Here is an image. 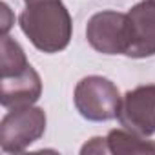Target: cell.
Instances as JSON below:
<instances>
[{
  "label": "cell",
  "mask_w": 155,
  "mask_h": 155,
  "mask_svg": "<svg viewBox=\"0 0 155 155\" xmlns=\"http://www.w3.org/2000/svg\"><path fill=\"white\" fill-rule=\"evenodd\" d=\"M22 33L44 53H58L69 46L73 22L62 0L29 4L18 17Z\"/></svg>",
  "instance_id": "obj_1"
},
{
  "label": "cell",
  "mask_w": 155,
  "mask_h": 155,
  "mask_svg": "<svg viewBox=\"0 0 155 155\" xmlns=\"http://www.w3.org/2000/svg\"><path fill=\"white\" fill-rule=\"evenodd\" d=\"M75 108L84 119L93 122L111 120L120 110V91L106 77L90 75L77 82L73 93Z\"/></svg>",
  "instance_id": "obj_2"
},
{
  "label": "cell",
  "mask_w": 155,
  "mask_h": 155,
  "mask_svg": "<svg viewBox=\"0 0 155 155\" xmlns=\"http://www.w3.org/2000/svg\"><path fill=\"white\" fill-rule=\"evenodd\" d=\"M46 131V113L37 106L9 110L0 122V148L6 153H18L38 140Z\"/></svg>",
  "instance_id": "obj_3"
},
{
  "label": "cell",
  "mask_w": 155,
  "mask_h": 155,
  "mask_svg": "<svg viewBox=\"0 0 155 155\" xmlns=\"http://www.w3.org/2000/svg\"><path fill=\"white\" fill-rule=\"evenodd\" d=\"M86 38L90 46L104 55H126L130 48V22L128 13L101 11L95 13L86 26Z\"/></svg>",
  "instance_id": "obj_4"
},
{
  "label": "cell",
  "mask_w": 155,
  "mask_h": 155,
  "mask_svg": "<svg viewBox=\"0 0 155 155\" xmlns=\"http://www.w3.org/2000/svg\"><path fill=\"white\" fill-rule=\"evenodd\" d=\"M122 128L150 137L155 133V84L126 91L117 115Z\"/></svg>",
  "instance_id": "obj_5"
},
{
  "label": "cell",
  "mask_w": 155,
  "mask_h": 155,
  "mask_svg": "<svg viewBox=\"0 0 155 155\" xmlns=\"http://www.w3.org/2000/svg\"><path fill=\"white\" fill-rule=\"evenodd\" d=\"M130 48L126 57L146 58L155 55V0H140L128 11Z\"/></svg>",
  "instance_id": "obj_6"
},
{
  "label": "cell",
  "mask_w": 155,
  "mask_h": 155,
  "mask_svg": "<svg viewBox=\"0 0 155 155\" xmlns=\"http://www.w3.org/2000/svg\"><path fill=\"white\" fill-rule=\"evenodd\" d=\"M40 95H42V81L31 64L9 75H2L0 102L6 110L31 106L40 99Z\"/></svg>",
  "instance_id": "obj_7"
},
{
  "label": "cell",
  "mask_w": 155,
  "mask_h": 155,
  "mask_svg": "<svg viewBox=\"0 0 155 155\" xmlns=\"http://www.w3.org/2000/svg\"><path fill=\"white\" fill-rule=\"evenodd\" d=\"M108 153L113 155H133V153H153L155 140H146V137L133 133L130 130H111L106 135Z\"/></svg>",
  "instance_id": "obj_8"
},
{
  "label": "cell",
  "mask_w": 155,
  "mask_h": 155,
  "mask_svg": "<svg viewBox=\"0 0 155 155\" xmlns=\"http://www.w3.org/2000/svg\"><path fill=\"white\" fill-rule=\"evenodd\" d=\"M82 155L86 153H108V144H106V137H93L90 139V142H86L81 150Z\"/></svg>",
  "instance_id": "obj_9"
},
{
  "label": "cell",
  "mask_w": 155,
  "mask_h": 155,
  "mask_svg": "<svg viewBox=\"0 0 155 155\" xmlns=\"http://www.w3.org/2000/svg\"><path fill=\"white\" fill-rule=\"evenodd\" d=\"M26 2V6H29V4H38V2H46V0H24Z\"/></svg>",
  "instance_id": "obj_10"
}]
</instances>
